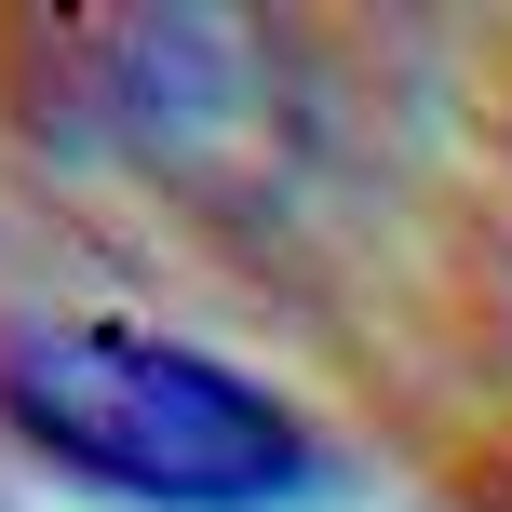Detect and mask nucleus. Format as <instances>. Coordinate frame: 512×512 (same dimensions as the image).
<instances>
[{"mask_svg":"<svg viewBox=\"0 0 512 512\" xmlns=\"http://www.w3.org/2000/svg\"><path fill=\"white\" fill-rule=\"evenodd\" d=\"M14 95L54 149L216 216L270 230L324 162V81L310 41L270 14H203V0H122V14H27Z\"/></svg>","mask_w":512,"mask_h":512,"instance_id":"nucleus-1","label":"nucleus"},{"mask_svg":"<svg viewBox=\"0 0 512 512\" xmlns=\"http://www.w3.org/2000/svg\"><path fill=\"white\" fill-rule=\"evenodd\" d=\"M0 445L108 512H310L337 445L256 364L135 310H14L0 324Z\"/></svg>","mask_w":512,"mask_h":512,"instance_id":"nucleus-2","label":"nucleus"}]
</instances>
